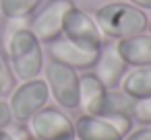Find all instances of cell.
<instances>
[{"label":"cell","instance_id":"1","mask_svg":"<svg viewBox=\"0 0 151 140\" xmlns=\"http://www.w3.org/2000/svg\"><path fill=\"white\" fill-rule=\"evenodd\" d=\"M6 21L9 25L2 33V45L11 72L15 74V78H19V82L37 78L44 70V43L29 29V19Z\"/></svg>","mask_w":151,"mask_h":140},{"label":"cell","instance_id":"2","mask_svg":"<svg viewBox=\"0 0 151 140\" xmlns=\"http://www.w3.org/2000/svg\"><path fill=\"white\" fill-rule=\"evenodd\" d=\"M93 19L104 37L112 41H120L132 37L137 33L147 31L149 17L145 11L137 9L130 2H108L95 9Z\"/></svg>","mask_w":151,"mask_h":140},{"label":"cell","instance_id":"3","mask_svg":"<svg viewBox=\"0 0 151 140\" xmlns=\"http://www.w3.org/2000/svg\"><path fill=\"white\" fill-rule=\"evenodd\" d=\"M44 80L50 89V99H54V103L60 109L66 111H75L79 109V76L81 72H77L75 68L60 64L56 60H50L44 66Z\"/></svg>","mask_w":151,"mask_h":140},{"label":"cell","instance_id":"4","mask_svg":"<svg viewBox=\"0 0 151 140\" xmlns=\"http://www.w3.org/2000/svg\"><path fill=\"white\" fill-rule=\"evenodd\" d=\"M48 101H50V89L44 78L37 76L31 80H21L9 97L15 124H27L40 109L48 105Z\"/></svg>","mask_w":151,"mask_h":140},{"label":"cell","instance_id":"5","mask_svg":"<svg viewBox=\"0 0 151 140\" xmlns=\"http://www.w3.org/2000/svg\"><path fill=\"white\" fill-rule=\"evenodd\" d=\"M27 128L35 140H77L75 119L60 107L46 105L27 122Z\"/></svg>","mask_w":151,"mask_h":140},{"label":"cell","instance_id":"6","mask_svg":"<svg viewBox=\"0 0 151 140\" xmlns=\"http://www.w3.org/2000/svg\"><path fill=\"white\" fill-rule=\"evenodd\" d=\"M73 6H75L73 0H48L29 19V29L42 43H46V45L52 43L54 39L62 37L64 21Z\"/></svg>","mask_w":151,"mask_h":140},{"label":"cell","instance_id":"7","mask_svg":"<svg viewBox=\"0 0 151 140\" xmlns=\"http://www.w3.org/2000/svg\"><path fill=\"white\" fill-rule=\"evenodd\" d=\"M62 37L70 39L77 45H83L87 50H101L104 48V35L93 19V15H87L79 6H73L64 21Z\"/></svg>","mask_w":151,"mask_h":140},{"label":"cell","instance_id":"8","mask_svg":"<svg viewBox=\"0 0 151 140\" xmlns=\"http://www.w3.org/2000/svg\"><path fill=\"white\" fill-rule=\"evenodd\" d=\"M48 56H50V60L66 64V66L75 68L77 72H85V70H93V66L99 58V50H87L83 45L73 43L66 37H58L52 43H48Z\"/></svg>","mask_w":151,"mask_h":140},{"label":"cell","instance_id":"9","mask_svg":"<svg viewBox=\"0 0 151 140\" xmlns=\"http://www.w3.org/2000/svg\"><path fill=\"white\" fill-rule=\"evenodd\" d=\"M126 70H128V64L120 56L116 41L104 43V48L99 50V58L93 66V74L104 82V87L106 89H120V82H122Z\"/></svg>","mask_w":151,"mask_h":140},{"label":"cell","instance_id":"10","mask_svg":"<svg viewBox=\"0 0 151 140\" xmlns=\"http://www.w3.org/2000/svg\"><path fill=\"white\" fill-rule=\"evenodd\" d=\"M108 89L93 74V70H85L79 76V109L89 115H101L106 107Z\"/></svg>","mask_w":151,"mask_h":140},{"label":"cell","instance_id":"11","mask_svg":"<svg viewBox=\"0 0 151 140\" xmlns=\"http://www.w3.org/2000/svg\"><path fill=\"white\" fill-rule=\"evenodd\" d=\"M75 132L77 140H124V136L118 134L112 124L101 115L81 113L75 119Z\"/></svg>","mask_w":151,"mask_h":140},{"label":"cell","instance_id":"12","mask_svg":"<svg viewBox=\"0 0 151 140\" xmlns=\"http://www.w3.org/2000/svg\"><path fill=\"white\" fill-rule=\"evenodd\" d=\"M116 48H118L120 56L124 58V62L128 64V68L151 64V33L149 31L120 39V41H116Z\"/></svg>","mask_w":151,"mask_h":140},{"label":"cell","instance_id":"13","mask_svg":"<svg viewBox=\"0 0 151 140\" xmlns=\"http://www.w3.org/2000/svg\"><path fill=\"white\" fill-rule=\"evenodd\" d=\"M120 89L130 95L134 101L139 99H151V64L149 66H134L126 70Z\"/></svg>","mask_w":151,"mask_h":140},{"label":"cell","instance_id":"14","mask_svg":"<svg viewBox=\"0 0 151 140\" xmlns=\"http://www.w3.org/2000/svg\"><path fill=\"white\" fill-rule=\"evenodd\" d=\"M44 0H0V13L11 21H27L31 19Z\"/></svg>","mask_w":151,"mask_h":140},{"label":"cell","instance_id":"15","mask_svg":"<svg viewBox=\"0 0 151 140\" xmlns=\"http://www.w3.org/2000/svg\"><path fill=\"white\" fill-rule=\"evenodd\" d=\"M134 103L137 101L130 95H126L122 89H108L106 107H104V113L101 115H108V113H124V115H130L132 117Z\"/></svg>","mask_w":151,"mask_h":140},{"label":"cell","instance_id":"16","mask_svg":"<svg viewBox=\"0 0 151 140\" xmlns=\"http://www.w3.org/2000/svg\"><path fill=\"white\" fill-rule=\"evenodd\" d=\"M101 117H106V119L112 124V128H114L118 134H122V136H126V134L134 128V119H132L130 115H124V113H108V115H101Z\"/></svg>","mask_w":151,"mask_h":140},{"label":"cell","instance_id":"17","mask_svg":"<svg viewBox=\"0 0 151 140\" xmlns=\"http://www.w3.org/2000/svg\"><path fill=\"white\" fill-rule=\"evenodd\" d=\"M132 119L141 126H151V99H139L134 103Z\"/></svg>","mask_w":151,"mask_h":140},{"label":"cell","instance_id":"18","mask_svg":"<svg viewBox=\"0 0 151 140\" xmlns=\"http://www.w3.org/2000/svg\"><path fill=\"white\" fill-rule=\"evenodd\" d=\"M13 124H15V119H13V111H11L9 99L0 97V130H9Z\"/></svg>","mask_w":151,"mask_h":140},{"label":"cell","instance_id":"19","mask_svg":"<svg viewBox=\"0 0 151 140\" xmlns=\"http://www.w3.org/2000/svg\"><path fill=\"white\" fill-rule=\"evenodd\" d=\"M124 140H151V126H139V128H132Z\"/></svg>","mask_w":151,"mask_h":140},{"label":"cell","instance_id":"20","mask_svg":"<svg viewBox=\"0 0 151 140\" xmlns=\"http://www.w3.org/2000/svg\"><path fill=\"white\" fill-rule=\"evenodd\" d=\"M6 87H9V70H6V60H4L2 56H0V97L4 95Z\"/></svg>","mask_w":151,"mask_h":140},{"label":"cell","instance_id":"21","mask_svg":"<svg viewBox=\"0 0 151 140\" xmlns=\"http://www.w3.org/2000/svg\"><path fill=\"white\" fill-rule=\"evenodd\" d=\"M126 2H130V4H134L137 9H141V11H151V0H126Z\"/></svg>","mask_w":151,"mask_h":140},{"label":"cell","instance_id":"22","mask_svg":"<svg viewBox=\"0 0 151 140\" xmlns=\"http://www.w3.org/2000/svg\"><path fill=\"white\" fill-rule=\"evenodd\" d=\"M0 140H15L9 130H0Z\"/></svg>","mask_w":151,"mask_h":140},{"label":"cell","instance_id":"23","mask_svg":"<svg viewBox=\"0 0 151 140\" xmlns=\"http://www.w3.org/2000/svg\"><path fill=\"white\" fill-rule=\"evenodd\" d=\"M147 31L151 33V19H149V23H147Z\"/></svg>","mask_w":151,"mask_h":140},{"label":"cell","instance_id":"24","mask_svg":"<svg viewBox=\"0 0 151 140\" xmlns=\"http://www.w3.org/2000/svg\"><path fill=\"white\" fill-rule=\"evenodd\" d=\"M27 140H35V138H27Z\"/></svg>","mask_w":151,"mask_h":140}]
</instances>
